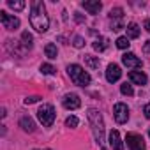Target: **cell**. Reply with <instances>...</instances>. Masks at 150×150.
<instances>
[{
  "instance_id": "9",
  "label": "cell",
  "mask_w": 150,
  "mask_h": 150,
  "mask_svg": "<svg viewBox=\"0 0 150 150\" xmlns=\"http://www.w3.org/2000/svg\"><path fill=\"white\" fill-rule=\"evenodd\" d=\"M120 76H122L120 67H118L117 64H110L108 69H106V80H108L110 83H115V81L120 80Z\"/></svg>"
},
{
  "instance_id": "12",
  "label": "cell",
  "mask_w": 150,
  "mask_h": 150,
  "mask_svg": "<svg viewBox=\"0 0 150 150\" xmlns=\"http://www.w3.org/2000/svg\"><path fill=\"white\" fill-rule=\"evenodd\" d=\"M129 80L132 83H136V85H146V81H148L146 74L141 72V71H131L129 72Z\"/></svg>"
},
{
  "instance_id": "6",
  "label": "cell",
  "mask_w": 150,
  "mask_h": 150,
  "mask_svg": "<svg viewBox=\"0 0 150 150\" xmlns=\"http://www.w3.org/2000/svg\"><path fill=\"white\" fill-rule=\"evenodd\" d=\"M113 117H115V120H117L118 124H125V122L129 120V108H127V104L117 103V104L113 106Z\"/></svg>"
},
{
  "instance_id": "5",
  "label": "cell",
  "mask_w": 150,
  "mask_h": 150,
  "mask_svg": "<svg viewBox=\"0 0 150 150\" xmlns=\"http://www.w3.org/2000/svg\"><path fill=\"white\" fill-rule=\"evenodd\" d=\"M0 21H2L4 28H7V30L20 28V18L18 16H13V14H7L6 11H0Z\"/></svg>"
},
{
  "instance_id": "10",
  "label": "cell",
  "mask_w": 150,
  "mask_h": 150,
  "mask_svg": "<svg viewBox=\"0 0 150 150\" xmlns=\"http://www.w3.org/2000/svg\"><path fill=\"white\" fill-rule=\"evenodd\" d=\"M122 62H124V65H127V67H131V69L141 67V60H139L134 53H125V55L122 57Z\"/></svg>"
},
{
  "instance_id": "13",
  "label": "cell",
  "mask_w": 150,
  "mask_h": 150,
  "mask_svg": "<svg viewBox=\"0 0 150 150\" xmlns=\"http://www.w3.org/2000/svg\"><path fill=\"white\" fill-rule=\"evenodd\" d=\"M85 11H88L90 14H99V11L103 9V4L99 2V0H88V2H83L81 4Z\"/></svg>"
},
{
  "instance_id": "3",
  "label": "cell",
  "mask_w": 150,
  "mask_h": 150,
  "mask_svg": "<svg viewBox=\"0 0 150 150\" xmlns=\"http://www.w3.org/2000/svg\"><path fill=\"white\" fill-rule=\"evenodd\" d=\"M67 74H69V78L74 81V85H80V87L90 85V74L78 64H71L67 67Z\"/></svg>"
},
{
  "instance_id": "22",
  "label": "cell",
  "mask_w": 150,
  "mask_h": 150,
  "mask_svg": "<svg viewBox=\"0 0 150 150\" xmlns=\"http://www.w3.org/2000/svg\"><path fill=\"white\" fill-rule=\"evenodd\" d=\"M122 16H124V9L122 7H115V9L110 11V18L111 20H122Z\"/></svg>"
},
{
  "instance_id": "25",
  "label": "cell",
  "mask_w": 150,
  "mask_h": 150,
  "mask_svg": "<svg viewBox=\"0 0 150 150\" xmlns=\"http://www.w3.org/2000/svg\"><path fill=\"white\" fill-rule=\"evenodd\" d=\"M72 44H74V48H83L85 46V39L81 35H76V37L72 39Z\"/></svg>"
},
{
  "instance_id": "8",
  "label": "cell",
  "mask_w": 150,
  "mask_h": 150,
  "mask_svg": "<svg viewBox=\"0 0 150 150\" xmlns=\"http://www.w3.org/2000/svg\"><path fill=\"white\" fill-rule=\"evenodd\" d=\"M62 104H64V108H67V110H78V108L81 106V99H80L76 94H65L64 99H62Z\"/></svg>"
},
{
  "instance_id": "21",
  "label": "cell",
  "mask_w": 150,
  "mask_h": 150,
  "mask_svg": "<svg viewBox=\"0 0 150 150\" xmlns=\"http://www.w3.org/2000/svg\"><path fill=\"white\" fill-rule=\"evenodd\" d=\"M41 72H42V74H46V76H51V74H55V72H57V69H55L51 64H42V65H41Z\"/></svg>"
},
{
  "instance_id": "32",
  "label": "cell",
  "mask_w": 150,
  "mask_h": 150,
  "mask_svg": "<svg viewBox=\"0 0 150 150\" xmlns=\"http://www.w3.org/2000/svg\"><path fill=\"white\" fill-rule=\"evenodd\" d=\"M148 136H150V131H148Z\"/></svg>"
},
{
  "instance_id": "19",
  "label": "cell",
  "mask_w": 150,
  "mask_h": 150,
  "mask_svg": "<svg viewBox=\"0 0 150 150\" xmlns=\"http://www.w3.org/2000/svg\"><path fill=\"white\" fill-rule=\"evenodd\" d=\"M85 64L90 67V69H97L99 67V58L97 57H92V55H85Z\"/></svg>"
},
{
  "instance_id": "17",
  "label": "cell",
  "mask_w": 150,
  "mask_h": 150,
  "mask_svg": "<svg viewBox=\"0 0 150 150\" xmlns=\"http://www.w3.org/2000/svg\"><path fill=\"white\" fill-rule=\"evenodd\" d=\"M44 53H46V57L48 58H57V55H58V50H57V46L53 44V42H48L46 46H44Z\"/></svg>"
},
{
  "instance_id": "29",
  "label": "cell",
  "mask_w": 150,
  "mask_h": 150,
  "mask_svg": "<svg viewBox=\"0 0 150 150\" xmlns=\"http://www.w3.org/2000/svg\"><path fill=\"white\" fill-rule=\"evenodd\" d=\"M143 113H145V117L150 120V104H145V108H143Z\"/></svg>"
},
{
  "instance_id": "27",
  "label": "cell",
  "mask_w": 150,
  "mask_h": 150,
  "mask_svg": "<svg viewBox=\"0 0 150 150\" xmlns=\"http://www.w3.org/2000/svg\"><path fill=\"white\" fill-rule=\"evenodd\" d=\"M122 28H124V25H122V20H111V30L118 32V30H122Z\"/></svg>"
},
{
  "instance_id": "7",
  "label": "cell",
  "mask_w": 150,
  "mask_h": 150,
  "mask_svg": "<svg viewBox=\"0 0 150 150\" xmlns=\"http://www.w3.org/2000/svg\"><path fill=\"white\" fill-rule=\"evenodd\" d=\"M125 141H127V146H129L131 150H146V148H145L143 136H139V134H136V132H127Z\"/></svg>"
},
{
  "instance_id": "24",
  "label": "cell",
  "mask_w": 150,
  "mask_h": 150,
  "mask_svg": "<svg viewBox=\"0 0 150 150\" xmlns=\"http://www.w3.org/2000/svg\"><path fill=\"white\" fill-rule=\"evenodd\" d=\"M129 44H131V42H129V39H127V37H118V39H117V46H118L120 50L129 48Z\"/></svg>"
},
{
  "instance_id": "26",
  "label": "cell",
  "mask_w": 150,
  "mask_h": 150,
  "mask_svg": "<svg viewBox=\"0 0 150 150\" xmlns=\"http://www.w3.org/2000/svg\"><path fill=\"white\" fill-rule=\"evenodd\" d=\"M120 92H122L124 96H132V94H134L132 87H131V85H127V83H124V85L120 87Z\"/></svg>"
},
{
  "instance_id": "31",
  "label": "cell",
  "mask_w": 150,
  "mask_h": 150,
  "mask_svg": "<svg viewBox=\"0 0 150 150\" xmlns=\"http://www.w3.org/2000/svg\"><path fill=\"white\" fill-rule=\"evenodd\" d=\"M145 28H146V32L150 34V18H148L146 21H145Z\"/></svg>"
},
{
  "instance_id": "11",
  "label": "cell",
  "mask_w": 150,
  "mask_h": 150,
  "mask_svg": "<svg viewBox=\"0 0 150 150\" xmlns=\"http://www.w3.org/2000/svg\"><path fill=\"white\" fill-rule=\"evenodd\" d=\"M110 146L113 150H124V143H122V138H120V132L117 129H113L110 132Z\"/></svg>"
},
{
  "instance_id": "4",
  "label": "cell",
  "mask_w": 150,
  "mask_h": 150,
  "mask_svg": "<svg viewBox=\"0 0 150 150\" xmlns=\"http://www.w3.org/2000/svg\"><path fill=\"white\" fill-rule=\"evenodd\" d=\"M37 117H39V120L44 127H51L53 122H55V108L51 104H42L37 111Z\"/></svg>"
},
{
  "instance_id": "23",
  "label": "cell",
  "mask_w": 150,
  "mask_h": 150,
  "mask_svg": "<svg viewBox=\"0 0 150 150\" xmlns=\"http://www.w3.org/2000/svg\"><path fill=\"white\" fill-rule=\"evenodd\" d=\"M78 124H80V120H78V117H74V115H71V117H67V120H65V125L67 127H78Z\"/></svg>"
},
{
  "instance_id": "28",
  "label": "cell",
  "mask_w": 150,
  "mask_h": 150,
  "mask_svg": "<svg viewBox=\"0 0 150 150\" xmlns=\"http://www.w3.org/2000/svg\"><path fill=\"white\" fill-rule=\"evenodd\" d=\"M39 99H41L39 96H30V97H27V99H25V104H34V103H37Z\"/></svg>"
},
{
  "instance_id": "16",
  "label": "cell",
  "mask_w": 150,
  "mask_h": 150,
  "mask_svg": "<svg viewBox=\"0 0 150 150\" xmlns=\"http://www.w3.org/2000/svg\"><path fill=\"white\" fill-rule=\"evenodd\" d=\"M139 37V27L136 23L127 25V39H138Z\"/></svg>"
},
{
  "instance_id": "18",
  "label": "cell",
  "mask_w": 150,
  "mask_h": 150,
  "mask_svg": "<svg viewBox=\"0 0 150 150\" xmlns=\"http://www.w3.org/2000/svg\"><path fill=\"white\" fill-rule=\"evenodd\" d=\"M92 46H94L96 51H104V50L108 48V39H106V37H99Z\"/></svg>"
},
{
  "instance_id": "14",
  "label": "cell",
  "mask_w": 150,
  "mask_h": 150,
  "mask_svg": "<svg viewBox=\"0 0 150 150\" xmlns=\"http://www.w3.org/2000/svg\"><path fill=\"white\" fill-rule=\"evenodd\" d=\"M20 127H21L23 131H27V132H34V131H35V122H34L30 117H23V118L20 120Z\"/></svg>"
},
{
  "instance_id": "1",
  "label": "cell",
  "mask_w": 150,
  "mask_h": 150,
  "mask_svg": "<svg viewBox=\"0 0 150 150\" xmlns=\"http://www.w3.org/2000/svg\"><path fill=\"white\" fill-rule=\"evenodd\" d=\"M30 25L37 32L44 34L50 28V18L46 14V7L41 0H34L30 4Z\"/></svg>"
},
{
  "instance_id": "2",
  "label": "cell",
  "mask_w": 150,
  "mask_h": 150,
  "mask_svg": "<svg viewBox=\"0 0 150 150\" xmlns=\"http://www.w3.org/2000/svg\"><path fill=\"white\" fill-rule=\"evenodd\" d=\"M87 117H88V122L92 125V132H94V138L99 145L104 143V120H103V115L99 110L96 108H90L87 111Z\"/></svg>"
},
{
  "instance_id": "30",
  "label": "cell",
  "mask_w": 150,
  "mask_h": 150,
  "mask_svg": "<svg viewBox=\"0 0 150 150\" xmlns=\"http://www.w3.org/2000/svg\"><path fill=\"white\" fill-rule=\"evenodd\" d=\"M143 50H145V53H150V41H146V42H145Z\"/></svg>"
},
{
  "instance_id": "15",
  "label": "cell",
  "mask_w": 150,
  "mask_h": 150,
  "mask_svg": "<svg viewBox=\"0 0 150 150\" xmlns=\"http://www.w3.org/2000/svg\"><path fill=\"white\" fill-rule=\"evenodd\" d=\"M32 44H34V37H32V34L25 30V32L21 34V46H23V50H30Z\"/></svg>"
},
{
  "instance_id": "20",
  "label": "cell",
  "mask_w": 150,
  "mask_h": 150,
  "mask_svg": "<svg viewBox=\"0 0 150 150\" xmlns=\"http://www.w3.org/2000/svg\"><path fill=\"white\" fill-rule=\"evenodd\" d=\"M7 6L11 9H14V11H23L25 9V2H21V0H9Z\"/></svg>"
}]
</instances>
